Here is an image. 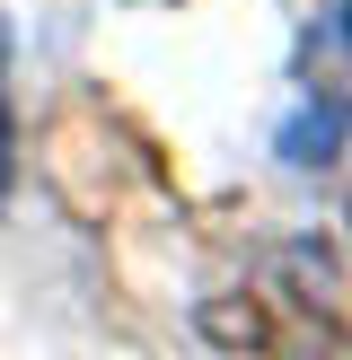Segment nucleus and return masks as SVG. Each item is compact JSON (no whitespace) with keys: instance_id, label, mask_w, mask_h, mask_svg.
Masks as SVG:
<instances>
[{"instance_id":"1","label":"nucleus","mask_w":352,"mask_h":360,"mask_svg":"<svg viewBox=\"0 0 352 360\" xmlns=\"http://www.w3.org/2000/svg\"><path fill=\"white\" fill-rule=\"evenodd\" d=\"M334 141H344V105H308V115L282 132V158H291V167H317V158H334Z\"/></svg>"},{"instance_id":"4","label":"nucleus","mask_w":352,"mask_h":360,"mask_svg":"<svg viewBox=\"0 0 352 360\" xmlns=\"http://www.w3.org/2000/svg\"><path fill=\"white\" fill-rule=\"evenodd\" d=\"M344 220H352V202H344Z\"/></svg>"},{"instance_id":"3","label":"nucleus","mask_w":352,"mask_h":360,"mask_svg":"<svg viewBox=\"0 0 352 360\" xmlns=\"http://www.w3.org/2000/svg\"><path fill=\"white\" fill-rule=\"evenodd\" d=\"M334 35H344V44H352V0H344V27H334Z\"/></svg>"},{"instance_id":"2","label":"nucleus","mask_w":352,"mask_h":360,"mask_svg":"<svg viewBox=\"0 0 352 360\" xmlns=\"http://www.w3.org/2000/svg\"><path fill=\"white\" fill-rule=\"evenodd\" d=\"M9 176H18V132H9V97H0V193H9Z\"/></svg>"}]
</instances>
